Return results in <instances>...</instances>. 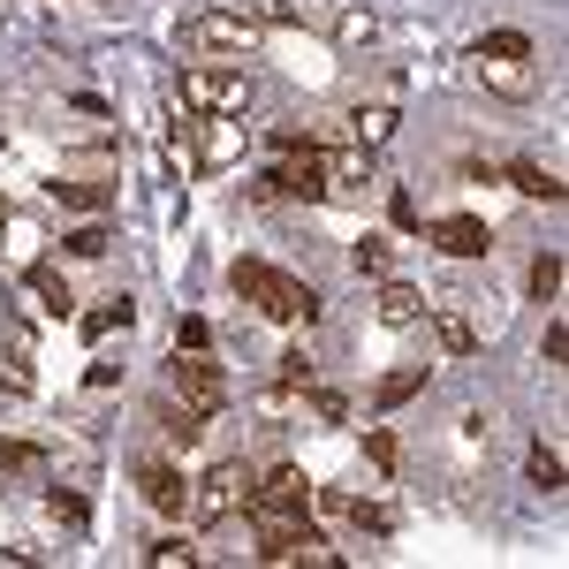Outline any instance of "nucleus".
I'll list each match as a JSON object with an SVG mask.
<instances>
[{
	"label": "nucleus",
	"instance_id": "obj_3",
	"mask_svg": "<svg viewBox=\"0 0 569 569\" xmlns=\"http://www.w3.org/2000/svg\"><path fill=\"white\" fill-rule=\"evenodd\" d=\"M259 39H266V23L251 16V8H198L190 23H182V46L190 53H259Z\"/></svg>",
	"mask_w": 569,
	"mask_h": 569
},
{
	"label": "nucleus",
	"instance_id": "obj_27",
	"mask_svg": "<svg viewBox=\"0 0 569 569\" xmlns=\"http://www.w3.org/2000/svg\"><path fill=\"white\" fill-rule=\"evenodd\" d=\"M144 562H152V569H190V562H198V547H182V539H152Z\"/></svg>",
	"mask_w": 569,
	"mask_h": 569
},
{
	"label": "nucleus",
	"instance_id": "obj_20",
	"mask_svg": "<svg viewBox=\"0 0 569 569\" xmlns=\"http://www.w3.org/2000/svg\"><path fill=\"white\" fill-rule=\"evenodd\" d=\"M509 182H517V190H525V198H547V206H562V182L547 176V168H539V160H517V168H509Z\"/></svg>",
	"mask_w": 569,
	"mask_h": 569
},
{
	"label": "nucleus",
	"instance_id": "obj_17",
	"mask_svg": "<svg viewBox=\"0 0 569 569\" xmlns=\"http://www.w3.org/2000/svg\"><path fill=\"white\" fill-rule=\"evenodd\" d=\"M433 335H440V350H448V357H471V350H479V327H471L463 311H433Z\"/></svg>",
	"mask_w": 569,
	"mask_h": 569
},
{
	"label": "nucleus",
	"instance_id": "obj_26",
	"mask_svg": "<svg viewBox=\"0 0 569 569\" xmlns=\"http://www.w3.org/2000/svg\"><path fill=\"white\" fill-rule=\"evenodd\" d=\"M365 456H372V471H395V463H402V440H395L388 426H372V433H365Z\"/></svg>",
	"mask_w": 569,
	"mask_h": 569
},
{
	"label": "nucleus",
	"instance_id": "obj_32",
	"mask_svg": "<svg viewBox=\"0 0 569 569\" xmlns=\"http://www.w3.org/2000/svg\"><path fill=\"white\" fill-rule=\"evenodd\" d=\"M46 509H53L61 525H84V493H61V486H53V493H46Z\"/></svg>",
	"mask_w": 569,
	"mask_h": 569
},
{
	"label": "nucleus",
	"instance_id": "obj_4",
	"mask_svg": "<svg viewBox=\"0 0 569 569\" xmlns=\"http://www.w3.org/2000/svg\"><path fill=\"white\" fill-rule=\"evenodd\" d=\"M251 486H259V471L243 456H228V463H213L206 479L190 486V509L198 517H236V509H251Z\"/></svg>",
	"mask_w": 569,
	"mask_h": 569
},
{
	"label": "nucleus",
	"instance_id": "obj_34",
	"mask_svg": "<svg viewBox=\"0 0 569 569\" xmlns=\"http://www.w3.org/2000/svg\"><path fill=\"white\" fill-rule=\"evenodd\" d=\"M206 342H213L206 319H176V350H206Z\"/></svg>",
	"mask_w": 569,
	"mask_h": 569
},
{
	"label": "nucleus",
	"instance_id": "obj_21",
	"mask_svg": "<svg viewBox=\"0 0 569 569\" xmlns=\"http://www.w3.org/2000/svg\"><path fill=\"white\" fill-rule=\"evenodd\" d=\"M53 198H61V206H77V213H99V206H107V182H99V176H77V182H53Z\"/></svg>",
	"mask_w": 569,
	"mask_h": 569
},
{
	"label": "nucleus",
	"instance_id": "obj_37",
	"mask_svg": "<svg viewBox=\"0 0 569 569\" xmlns=\"http://www.w3.org/2000/svg\"><path fill=\"white\" fill-rule=\"evenodd\" d=\"M388 213H395V228H418V198H410V190H395Z\"/></svg>",
	"mask_w": 569,
	"mask_h": 569
},
{
	"label": "nucleus",
	"instance_id": "obj_18",
	"mask_svg": "<svg viewBox=\"0 0 569 569\" xmlns=\"http://www.w3.org/2000/svg\"><path fill=\"white\" fill-rule=\"evenodd\" d=\"M0 471H8V479H46V448H31V440H0Z\"/></svg>",
	"mask_w": 569,
	"mask_h": 569
},
{
	"label": "nucleus",
	"instance_id": "obj_24",
	"mask_svg": "<svg viewBox=\"0 0 569 569\" xmlns=\"http://www.w3.org/2000/svg\"><path fill=\"white\" fill-rule=\"evenodd\" d=\"M525 471H531V486H539V493H562V448H547V440H539Z\"/></svg>",
	"mask_w": 569,
	"mask_h": 569
},
{
	"label": "nucleus",
	"instance_id": "obj_8",
	"mask_svg": "<svg viewBox=\"0 0 569 569\" xmlns=\"http://www.w3.org/2000/svg\"><path fill=\"white\" fill-rule=\"evenodd\" d=\"M372 160H380V152H365V144L319 152V168H327V198H365V190H372Z\"/></svg>",
	"mask_w": 569,
	"mask_h": 569
},
{
	"label": "nucleus",
	"instance_id": "obj_36",
	"mask_svg": "<svg viewBox=\"0 0 569 569\" xmlns=\"http://www.w3.org/2000/svg\"><path fill=\"white\" fill-rule=\"evenodd\" d=\"M539 357H547V365H562V357H569V327H562V319H547V342H539Z\"/></svg>",
	"mask_w": 569,
	"mask_h": 569
},
{
	"label": "nucleus",
	"instance_id": "obj_19",
	"mask_svg": "<svg viewBox=\"0 0 569 569\" xmlns=\"http://www.w3.org/2000/svg\"><path fill=\"white\" fill-rule=\"evenodd\" d=\"M471 61H531V39L525 31H486V39L471 46Z\"/></svg>",
	"mask_w": 569,
	"mask_h": 569
},
{
	"label": "nucleus",
	"instance_id": "obj_23",
	"mask_svg": "<svg viewBox=\"0 0 569 569\" xmlns=\"http://www.w3.org/2000/svg\"><path fill=\"white\" fill-rule=\"evenodd\" d=\"M342 517H350L365 539H388L395 531V509H380V501H342Z\"/></svg>",
	"mask_w": 569,
	"mask_h": 569
},
{
	"label": "nucleus",
	"instance_id": "obj_10",
	"mask_svg": "<svg viewBox=\"0 0 569 569\" xmlns=\"http://www.w3.org/2000/svg\"><path fill=\"white\" fill-rule=\"evenodd\" d=\"M137 486H144V501H152L160 517H182V509H190V486H182L176 463H144V471H137Z\"/></svg>",
	"mask_w": 569,
	"mask_h": 569
},
{
	"label": "nucleus",
	"instance_id": "obj_16",
	"mask_svg": "<svg viewBox=\"0 0 569 569\" xmlns=\"http://www.w3.org/2000/svg\"><path fill=\"white\" fill-rule=\"evenodd\" d=\"M130 319H137V305H130V297H107L99 311H84V342H107V335H122Z\"/></svg>",
	"mask_w": 569,
	"mask_h": 569
},
{
	"label": "nucleus",
	"instance_id": "obj_5",
	"mask_svg": "<svg viewBox=\"0 0 569 569\" xmlns=\"http://www.w3.org/2000/svg\"><path fill=\"white\" fill-rule=\"evenodd\" d=\"M305 501H311V486L297 463H273L259 486H251V509H259L266 525H281V517H305Z\"/></svg>",
	"mask_w": 569,
	"mask_h": 569
},
{
	"label": "nucleus",
	"instance_id": "obj_6",
	"mask_svg": "<svg viewBox=\"0 0 569 569\" xmlns=\"http://www.w3.org/2000/svg\"><path fill=\"white\" fill-rule=\"evenodd\" d=\"M168 380H176V395H182V402H198V410H220V402H228V372L206 365V350H176Z\"/></svg>",
	"mask_w": 569,
	"mask_h": 569
},
{
	"label": "nucleus",
	"instance_id": "obj_35",
	"mask_svg": "<svg viewBox=\"0 0 569 569\" xmlns=\"http://www.w3.org/2000/svg\"><path fill=\"white\" fill-rule=\"evenodd\" d=\"M305 402H311V410H319V418H335V426L350 418V402H342V395H327V388H305Z\"/></svg>",
	"mask_w": 569,
	"mask_h": 569
},
{
	"label": "nucleus",
	"instance_id": "obj_25",
	"mask_svg": "<svg viewBox=\"0 0 569 569\" xmlns=\"http://www.w3.org/2000/svg\"><path fill=\"white\" fill-rule=\"evenodd\" d=\"M531 297H539V305H555V297H562V259H555V251H539V259H531Z\"/></svg>",
	"mask_w": 569,
	"mask_h": 569
},
{
	"label": "nucleus",
	"instance_id": "obj_31",
	"mask_svg": "<svg viewBox=\"0 0 569 569\" xmlns=\"http://www.w3.org/2000/svg\"><path fill=\"white\" fill-rule=\"evenodd\" d=\"M357 273H388V236H365L357 243Z\"/></svg>",
	"mask_w": 569,
	"mask_h": 569
},
{
	"label": "nucleus",
	"instance_id": "obj_7",
	"mask_svg": "<svg viewBox=\"0 0 569 569\" xmlns=\"http://www.w3.org/2000/svg\"><path fill=\"white\" fill-rule=\"evenodd\" d=\"M190 130H198V144H190L198 168H228V160L243 152V114H198Z\"/></svg>",
	"mask_w": 569,
	"mask_h": 569
},
{
	"label": "nucleus",
	"instance_id": "obj_15",
	"mask_svg": "<svg viewBox=\"0 0 569 569\" xmlns=\"http://www.w3.org/2000/svg\"><path fill=\"white\" fill-rule=\"evenodd\" d=\"M206 418H213V410H198V402H168V410H160V433L176 440V448H190V440L206 433Z\"/></svg>",
	"mask_w": 569,
	"mask_h": 569
},
{
	"label": "nucleus",
	"instance_id": "obj_22",
	"mask_svg": "<svg viewBox=\"0 0 569 569\" xmlns=\"http://www.w3.org/2000/svg\"><path fill=\"white\" fill-rule=\"evenodd\" d=\"M335 39L342 46H372L380 39V16H372V8H342V16H335Z\"/></svg>",
	"mask_w": 569,
	"mask_h": 569
},
{
	"label": "nucleus",
	"instance_id": "obj_13",
	"mask_svg": "<svg viewBox=\"0 0 569 569\" xmlns=\"http://www.w3.org/2000/svg\"><path fill=\"white\" fill-rule=\"evenodd\" d=\"M418 319H426V297L410 281H388L380 289V327H418Z\"/></svg>",
	"mask_w": 569,
	"mask_h": 569
},
{
	"label": "nucleus",
	"instance_id": "obj_2",
	"mask_svg": "<svg viewBox=\"0 0 569 569\" xmlns=\"http://www.w3.org/2000/svg\"><path fill=\"white\" fill-rule=\"evenodd\" d=\"M176 91L190 114H251V99H259V84L243 69H220V61H190Z\"/></svg>",
	"mask_w": 569,
	"mask_h": 569
},
{
	"label": "nucleus",
	"instance_id": "obj_28",
	"mask_svg": "<svg viewBox=\"0 0 569 569\" xmlns=\"http://www.w3.org/2000/svg\"><path fill=\"white\" fill-rule=\"evenodd\" d=\"M479 77H493V91H525L531 61H479Z\"/></svg>",
	"mask_w": 569,
	"mask_h": 569
},
{
	"label": "nucleus",
	"instance_id": "obj_29",
	"mask_svg": "<svg viewBox=\"0 0 569 569\" xmlns=\"http://www.w3.org/2000/svg\"><path fill=\"white\" fill-rule=\"evenodd\" d=\"M273 380H281L289 395H305V388H311V357H305V350H289L281 365H273Z\"/></svg>",
	"mask_w": 569,
	"mask_h": 569
},
{
	"label": "nucleus",
	"instance_id": "obj_33",
	"mask_svg": "<svg viewBox=\"0 0 569 569\" xmlns=\"http://www.w3.org/2000/svg\"><path fill=\"white\" fill-rule=\"evenodd\" d=\"M69 251H77V259H107V228H77Z\"/></svg>",
	"mask_w": 569,
	"mask_h": 569
},
{
	"label": "nucleus",
	"instance_id": "obj_1",
	"mask_svg": "<svg viewBox=\"0 0 569 569\" xmlns=\"http://www.w3.org/2000/svg\"><path fill=\"white\" fill-rule=\"evenodd\" d=\"M228 281H236V297H251L266 319H281V327H297V319H319V297H311L297 273H281V266L266 259H236L228 266Z\"/></svg>",
	"mask_w": 569,
	"mask_h": 569
},
{
	"label": "nucleus",
	"instance_id": "obj_9",
	"mask_svg": "<svg viewBox=\"0 0 569 569\" xmlns=\"http://www.w3.org/2000/svg\"><path fill=\"white\" fill-rule=\"evenodd\" d=\"M433 243L448 251V259H486V220H471V213H448V220H433Z\"/></svg>",
	"mask_w": 569,
	"mask_h": 569
},
{
	"label": "nucleus",
	"instance_id": "obj_12",
	"mask_svg": "<svg viewBox=\"0 0 569 569\" xmlns=\"http://www.w3.org/2000/svg\"><path fill=\"white\" fill-rule=\"evenodd\" d=\"M23 289H31L39 311H53V319H69V311H77V289H69V273H61V266H31V273H23Z\"/></svg>",
	"mask_w": 569,
	"mask_h": 569
},
{
	"label": "nucleus",
	"instance_id": "obj_11",
	"mask_svg": "<svg viewBox=\"0 0 569 569\" xmlns=\"http://www.w3.org/2000/svg\"><path fill=\"white\" fill-rule=\"evenodd\" d=\"M395 122H402V114H395V99H372V107H357V114H350V144L388 152V144H395Z\"/></svg>",
	"mask_w": 569,
	"mask_h": 569
},
{
	"label": "nucleus",
	"instance_id": "obj_14",
	"mask_svg": "<svg viewBox=\"0 0 569 569\" xmlns=\"http://www.w3.org/2000/svg\"><path fill=\"white\" fill-rule=\"evenodd\" d=\"M0 342H8V395H31V335L23 327H0Z\"/></svg>",
	"mask_w": 569,
	"mask_h": 569
},
{
	"label": "nucleus",
	"instance_id": "obj_30",
	"mask_svg": "<svg viewBox=\"0 0 569 569\" xmlns=\"http://www.w3.org/2000/svg\"><path fill=\"white\" fill-rule=\"evenodd\" d=\"M418 388H426V372H418V365H410V372H388V380H380V402H410Z\"/></svg>",
	"mask_w": 569,
	"mask_h": 569
}]
</instances>
